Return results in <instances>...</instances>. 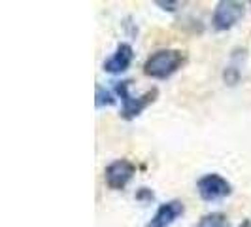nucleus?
<instances>
[{
  "label": "nucleus",
  "mask_w": 251,
  "mask_h": 227,
  "mask_svg": "<svg viewBox=\"0 0 251 227\" xmlns=\"http://www.w3.org/2000/svg\"><path fill=\"white\" fill-rule=\"evenodd\" d=\"M185 64V51L157 50L144 63V74L153 80H168Z\"/></svg>",
  "instance_id": "1"
},
{
  "label": "nucleus",
  "mask_w": 251,
  "mask_h": 227,
  "mask_svg": "<svg viewBox=\"0 0 251 227\" xmlns=\"http://www.w3.org/2000/svg\"><path fill=\"white\" fill-rule=\"evenodd\" d=\"M130 84H132L130 80H121V82L115 84V95L121 99V117L128 119V121L138 117L151 102H155L157 95H159V91L153 87L150 91H146L144 95H140V97H132L130 95Z\"/></svg>",
  "instance_id": "2"
},
{
  "label": "nucleus",
  "mask_w": 251,
  "mask_h": 227,
  "mask_svg": "<svg viewBox=\"0 0 251 227\" xmlns=\"http://www.w3.org/2000/svg\"><path fill=\"white\" fill-rule=\"evenodd\" d=\"M197 191L204 201L215 202L226 199L232 193V186L225 176L217 172H208L197 180Z\"/></svg>",
  "instance_id": "3"
},
{
  "label": "nucleus",
  "mask_w": 251,
  "mask_h": 227,
  "mask_svg": "<svg viewBox=\"0 0 251 227\" xmlns=\"http://www.w3.org/2000/svg\"><path fill=\"white\" fill-rule=\"evenodd\" d=\"M244 13H246V6L242 2L221 0V2H217L214 13H212V27L219 32L230 30L234 25H238Z\"/></svg>",
  "instance_id": "4"
},
{
  "label": "nucleus",
  "mask_w": 251,
  "mask_h": 227,
  "mask_svg": "<svg viewBox=\"0 0 251 227\" xmlns=\"http://www.w3.org/2000/svg\"><path fill=\"white\" fill-rule=\"evenodd\" d=\"M134 174H136V165L125 159V157H121V159L112 161L104 169V182L110 189L119 191V189H125L130 184Z\"/></svg>",
  "instance_id": "5"
},
{
  "label": "nucleus",
  "mask_w": 251,
  "mask_h": 227,
  "mask_svg": "<svg viewBox=\"0 0 251 227\" xmlns=\"http://www.w3.org/2000/svg\"><path fill=\"white\" fill-rule=\"evenodd\" d=\"M185 214V204L179 199H172L163 204H159V208L155 210V214L151 216V220L146 224V227H170L177 218Z\"/></svg>",
  "instance_id": "6"
},
{
  "label": "nucleus",
  "mask_w": 251,
  "mask_h": 227,
  "mask_svg": "<svg viewBox=\"0 0 251 227\" xmlns=\"http://www.w3.org/2000/svg\"><path fill=\"white\" fill-rule=\"evenodd\" d=\"M134 61V50L130 44L121 42L112 55L104 61V72L108 74H123L130 68V64Z\"/></svg>",
  "instance_id": "7"
},
{
  "label": "nucleus",
  "mask_w": 251,
  "mask_h": 227,
  "mask_svg": "<svg viewBox=\"0 0 251 227\" xmlns=\"http://www.w3.org/2000/svg\"><path fill=\"white\" fill-rule=\"evenodd\" d=\"M197 227H228V218L223 212H208L199 220Z\"/></svg>",
  "instance_id": "8"
},
{
  "label": "nucleus",
  "mask_w": 251,
  "mask_h": 227,
  "mask_svg": "<svg viewBox=\"0 0 251 227\" xmlns=\"http://www.w3.org/2000/svg\"><path fill=\"white\" fill-rule=\"evenodd\" d=\"M117 102V99H115V95H113V91H110V89H106L104 85H97V101H95V104H97V108H104V106H113Z\"/></svg>",
  "instance_id": "9"
},
{
  "label": "nucleus",
  "mask_w": 251,
  "mask_h": 227,
  "mask_svg": "<svg viewBox=\"0 0 251 227\" xmlns=\"http://www.w3.org/2000/svg\"><path fill=\"white\" fill-rule=\"evenodd\" d=\"M238 78H240L238 68H234V66H228V68L225 70V80H226V84H230V85H236Z\"/></svg>",
  "instance_id": "10"
},
{
  "label": "nucleus",
  "mask_w": 251,
  "mask_h": 227,
  "mask_svg": "<svg viewBox=\"0 0 251 227\" xmlns=\"http://www.w3.org/2000/svg\"><path fill=\"white\" fill-rule=\"evenodd\" d=\"M157 6H161L166 12H176L179 2H164V0H157Z\"/></svg>",
  "instance_id": "11"
},
{
  "label": "nucleus",
  "mask_w": 251,
  "mask_h": 227,
  "mask_svg": "<svg viewBox=\"0 0 251 227\" xmlns=\"http://www.w3.org/2000/svg\"><path fill=\"white\" fill-rule=\"evenodd\" d=\"M136 199H138V201H146V199L151 201V199H153V191L148 188H140V191L136 193Z\"/></svg>",
  "instance_id": "12"
},
{
  "label": "nucleus",
  "mask_w": 251,
  "mask_h": 227,
  "mask_svg": "<svg viewBox=\"0 0 251 227\" xmlns=\"http://www.w3.org/2000/svg\"><path fill=\"white\" fill-rule=\"evenodd\" d=\"M240 227H251V220H244V222L240 224Z\"/></svg>",
  "instance_id": "13"
}]
</instances>
